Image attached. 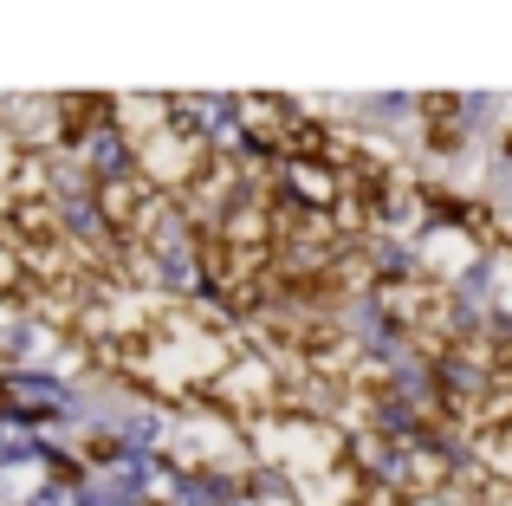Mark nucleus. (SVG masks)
I'll return each mask as SVG.
<instances>
[]
</instances>
